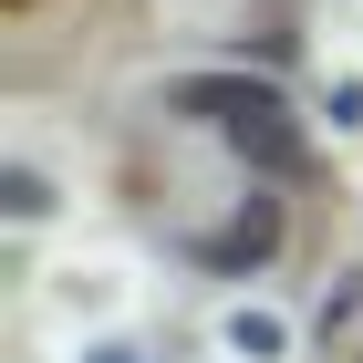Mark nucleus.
I'll return each mask as SVG.
<instances>
[{"mask_svg":"<svg viewBox=\"0 0 363 363\" xmlns=\"http://www.w3.org/2000/svg\"><path fill=\"white\" fill-rule=\"evenodd\" d=\"M187 114H208L250 167H270V177H291L301 167V125H291V104H280L270 84H187Z\"/></svg>","mask_w":363,"mask_h":363,"instance_id":"obj_1","label":"nucleus"},{"mask_svg":"<svg viewBox=\"0 0 363 363\" xmlns=\"http://www.w3.org/2000/svg\"><path fill=\"white\" fill-rule=\"evenodd\" d=\"M21 11H31V0H21Z\"/></svg>","mask_w":363,"mask_h":363,"instance_id":"obj_2","label":"nucleus"}]
</instances>
